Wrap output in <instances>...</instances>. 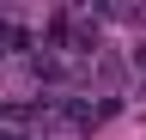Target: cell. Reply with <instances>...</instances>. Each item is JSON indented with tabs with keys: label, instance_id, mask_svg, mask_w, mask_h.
I'll return each instance as SVG.
<instances>
[{
	"label": "cell",
	"instance_id": "obj_2",
	"mask_svg": "<svg viewBox=\"0 0 146 140\" xmlns=\"http://www.w3.org/2000/svg\"><path fill=\"white\" fill-rule=\"evenodd\" d=\"M134 67H146V43H140V49H134Z\"/></svg>",
	"mask_w": 146,
	"mask_h": 140
},
{
	"label": "cell",
	"instance_id": "obj_1",
	"mask_svg": "<svg viewBox=\"0 0 146 140\" xmlns=\"http://www.w3.org/2000/svg\"><path fill=\"white\" fill-rule=\"evenodd\" d=\"M0 140H31V134H25V116H18V110H6V116H0Z\"/></svg>",
	"mask_w": 146,
	"mask_h": 140
}]
</instances>
